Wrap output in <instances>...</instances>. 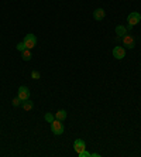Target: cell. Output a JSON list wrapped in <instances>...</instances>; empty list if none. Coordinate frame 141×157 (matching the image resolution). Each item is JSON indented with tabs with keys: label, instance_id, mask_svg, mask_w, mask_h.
Wrapping results in <instances>:
<instances>
[{
	"label": "cell",
	"instance_id": "obj_1",
	"mask_svg": "<svg viewBox=\"0 0 141 157\" xmlns=\"http://www.w3.org/2000/svg\"><path fill=\"white\" fill-rule=\"evenodd\" d=\"M51 130H52V133H54V135L61 136L62 133H64V124H62V122L55 119V121L51 123Z\"/></svg>",
	"mask_w": 141,
	"mask_h": 157
},
{
	"label": "cell",
	"instance_id": "obj_2",
	"mask_svg": "<svg viewBox=\"0 0 141 157\" xmlns=\"http://www.w3.org/2000/svg\"><path fill=\"white\" fill-rule=\"evenodd\" d=\"M24 44H25V47L28 48V50H31V48H34L37 45V38L34 34H27L24 38Z\"/></svg>",
	"mask_w": 141,
	"mask_h": 157
},
{
	"label": "cell",
	"instance_id": "obj_3",
	"mask_svg": "<svg viewBox=\"0 0 141 157\" xmlns=\"http://www.w3.org/2000/svg\"><path fill=\"white\" fill-rule=\"evenodd\" d=\"M127 20H128V24H130V26H135V24H138V23L141 21V14L137 13V11H133V13L128 14Z\"/></svg>",
	"mask_w": 141,
	"mask_h": 157
},
{
	"label": "cell",
	"instance_id": "obj_4",
	"mask_svg": "<svg viewBox=\"0 0 141 157\" xmlns=\"http://www.w3.org/2000/svg\"><path fill=\"white\" fill-rule=\"evenodd\" d=\"M121 40H123V44L126 45L127 48H130V50H131V48L135 47V40H134V37H133V36H130L128 33H127L126 36H124L123 38H121Z\"/></svg>",
	"mask_w": 141,
	"mask_h": 157
},
{
	"label": "cell",
	"instance_id": "obj_5",
	"mask_svg": "<svg viewBox=\"0 0 141 157\" xmlns=\"http://www.w3.org/2000/svg\"><path fill=\"white\" fill-rule=\"evenodd\" d=\"M113 57L117 59H123L124 57H126V50H124V47L117 45V47L113 48Z\"/></svg>",
	"mask_w": 141,
	"mask_h": 157
},
{
	"label": "cell",
	"instance_id": "obj_6",
	"mask_svg": "<svg viewBox=\"0 0 141 157\" xmlns=\"http://www.w3.org/2000/svg\"><path fill=\"white\" fill-rule=\"evenodd\" d=\"M18 98L21 99L23 102L24 101H27V99H30V91L27 86H20L18 88Z\"/></svg>",
	"mask_w": 141,
	"mask_h": 157
},
{
	"label": "cell",
	"instance_id": "obj_7",
	"mask_svg": "<svg viewBox=\"0 0 141 157\" xmlns=\"http://www.w3.org/2000/svg\"><path fill=\"white\" fill-rule=\"evenodd\" d=\"M73 149L76 150V153L79 154V153H82L83 150L86 149V144H85V142H83L82 139H76L75 142H73Z\"/></svg>",
	"mask_w": 141,
	"mask_h": 157
},
{
	"label": "cell",
	"instance_id": "obj_8",
	"mask_svg": "<svg viewBox=\"0 0 141 157\" xmlns=\"http://www.w3.org/2000/svg\"><path fill=\"white\" fill-rule=\"evenodd\" d=\"M106 16V11L103 10V9H96V10L93 11V18L96 20V21H100V20H103Z\"/></svg>",
	"mask_w": 141,
	"mask_h": 157
},
{
	"label": "cell",
	"instance_id": "obj_9",
	"mask_svg": "<svg viewBox=\"0 0 141 157\" xmlns=\"http://www.w3.org/2000/svg\"><path fill=\"white\" fill-rule=\"evenodd\" d=\"M127 33H128V31H127V29L124 26H117L116 27V36L120 37V38H123Z\"/></svg>",
	"mask_w": 141,
	"mask_h": 157
},
{
	"label": "cell",
	"instance_id": "obj_10",
	"mask_svg": "<svg viewBox=\"0 0 141 157\" xmlns=\"http://www.w3.org/2000/svg\"><path fill=\"white\" fill-rule=\"evenodd\" d=\"M55 119L57 121H64V119H66V110H64V109H61V110H58L57 112V115H55Z\"/></svg>",
	"mask_w": 141,
	"mask_h": 157
},
{
	"label": "cell",
	"instance_id": "obj_11",
	"mask_svg": "<svg viewBox=\"0 0 141 157\" xmlns=\"http://www.w3.org/2000/svg\"><path fill=\"white\" fill-rule=\"evenodd\" d=\"M21 58L24 61H30L31 59V51H30L28 48H25L24 51H21Z\"/></svg>",
	"mask_w": 141,
	"mask_h": 157
},
{
	"label": "cell",
	"instance_id": "obj_12",
	"mask_svg": "<svg viewBox=\"0 0 141 157\" xmlns=\"http://www.w3.org/2000/svg\"><path fill=\"white\" fill-rule=\"evenodd\" d=\"M21 105H23V109H24V110H31V109H33V106H34V103L31 102L30 99H27V101H24Z\"/></svg>",
	"mask_w": 141,
	"mask_h": 157
},
{
	"label": "cell",
	"instance_id": "obj_13",
	"mask_svg": "<svg viewBox=\"0 0 141 157\" xmlns=\"http://www.w3.org/2000/svg\"><path fill=\"white\" fill-rule=\"evenodd\" d=\"M44 117H45V121H47L48 123H52V122L55 121V116L52 113H50V112H48V113H45V116H44Z\"/></svg>",
	"mask_w": 141,
	"mask_h": 157
},
{
	"label": "cell",
	"instance_id": "obj_14",
	"mask_svg": "<svg viewBox=\"0 0 141 157\" xmlns=\"http://www.w3.org/2000/svg\"><path fill=\"white\" fill-rule=\"evenodd\" d=\"M11 103H13V106H20V105H21V103H23V101H21V99H20V98H18V96H17V98H14V99H13V102H11Z\"/></svg>",
	"mask_w": 141,
	"mask_h": 157
},
{
	"label": "cell",
	"instance_id": "obj_15",
	"mask_svg": "<svg viewBox=\"0 0 141 157\" xmlns=\"http://www.w3.org/2000/svg\"><path fill=\"white\" fill-rule=\"evenodd\" d=\"M16 47H17L18 51H24L25 48H27V47H25V44H24V41H23V43H18L17 45H16Z\"/></svg>",
	"mask_w": 141,
	"mask_h": 157
},
{
	"label": "cell",
	"instance_id": "obj_16",
	"mask_svg": "<svg viewBox=\"0 0 141 157\" xmlns=\"http://www.w3.org/2000/svg\"><path fill=\"white\" fill-rule=\"evenodd\" d=\"M40 72H38V71H33V72H31V78H33V79H40Z\"/></svg>",
	"mask_w": 141,
	"mask_h": 157
},
{
	"label": "cell",
	"instance_id": "obj_17",
	"mask_svg": "<svg viewBox=\"0 0 141 157\" xmlns=\"http://www.w3.org/2000/svg\"><path fill=\"white\" fill-rule=\"evenodd\" d=\"M78 156H79V157H92V153H87L86 150H83L82 153H79Z\"/></svg>",
	"mask_w": 141,
	"mask_h": 157
}]
</instances>
